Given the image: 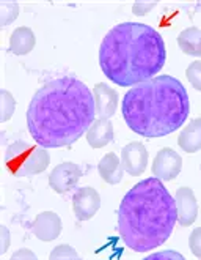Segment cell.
I'll return each instance as SVG.
<instances>
[{"instance_id": "cell-1", "label": "cell", "mask_w": 201, "mask_h": 260, "mask_svg": "<svg viewBox=\"0 0 201 260\" xmlns=\"http://www.w3.org/2000/svg\"><path fill=\"white\" fill-rule=\"evenodd\" d=\"M96 120L93 91L74 76L44 84L27 109V126L33 141L44 148L69 147Z\"/></svg>"}, {"instance_id": "cell-2", "label": "cell", "mask_w": 201, "mask_h": 260, "mask_svg": "<svg viewBox=\"0 0 201 260\" xmlns=\"http://www.w3.org/2000/svg\"><path fill=\"white\" fill-rule=\"evenodd\" d=\"M167 60L164 38L140 22H123L109 30L99 48V67L105 78L119 87L152 79Z\"/></svg>"}, {"instance_id": "cell-3", "label": "cell", "mask_w": 201, "mask_h": 260, "mask_svg": "<svg viewBox=\"0 0 201 260\" xmlns=\"http://www.w3.org/2000/svg\"><path fill=\"white\" fill-rule=\"evenodd\" d=\"M178 221L176 201L160 178H145L125 196L118 210V231L135 252H148L172 235Z\"/></svg>"}, {"instance_id": "cell-4", "label": "cell", "mask_w": 201, "mask_h": 260, "mask_svg": "<svg viewBox=\"0 0 201 260\" xmlns=\"http://www.w3.org/2000/svg\"><path fill=\"white\" fill-rule=\"evenodd\" d=\"M123 118L135 134L162 137L178 131L189 117L184 85L172 76H157L132 87L123 98Z\"/></svg>"}, {"instance_id": "cell-5", "label": "cell", "mask_w": 201, "mask_h": 260, "mask_svg": "<svg viewBox=\"0 0 201 260\" xmlns=\"http://www.w3.org/2000/svg\"><path fill=\"white\" fill-rule=\"evenodd\" d=\"M51 156L38 144L13 142L5 151V167L16 177L43 174L49 167Z\"/></svg>"}, {"instance_id": "cell-6", "label": "cell", "mask_w": 201, "mask_h": 260, "mask_svg": "<svg viewBox=\"0 0 201 260\" xmlns=\"http://www.w3.org/2000/svg\"><path fill=\"white\" fill-rule=\"evenodd\" d=\"M82 177L81 167L74 162H61L54 167L49 175V186L57 194H68L71 192Z\"/></svg>"}, {"instance_id": "cell-7", "label": "cell", "mask_w": 201, "mask_h": 260, "mask_svg": "<svg viewBox=\"0 0 201 260\" xmlns=\"http://www.w3.org/2000/svg\"><path fill=\"white\" fill-rule=\"evenodd\" d=\"M182 169V158L173 148H162L152 161V174L162 181L175 180Z\"/></svg>"}, {"instance_id": "cell-8", "label": "cell", "mask_w": 201, "mask_h": 260, "mask_svg": "<svg viewBox=\"0 0 201 260\" xmlns=\"http://www.w3.org/2000/svg\"><path fill=\"white\" fill-rule=\"evenodd\" d=\"M101 208V197L95 188H79L72 196V211L79 221H88Z\"/></svg>"}, {"instance_id": "cell-9", "label": "cell", "mask_w": 201, "mask_h": 260, "mask_svg": "<svg viewBox=\"0 0 201 260\" xmlns=\"http://www.w3.org/2000/svg\"><path fill=\"white\" fill-rule=\"evenodd\" d=\"M121 166L129 175L140 177L148 166V151L142 142H131L121 151Z\"/></svg>"}, {"instance_id": "cell-10", "label": "cell", "mask_w": 201, "mask_h": 260, "mask_svg": "<svg viewBox=\"0 0 201 260\" xmlns=\"http://www.w3.org/2000/svg\"><path fill=\"white\" fill-rule=\"evenodd\" d=\"M176 210L178 222L182 227H189L196 221L198 216V202L193 191L189 186H181L176 191Z\"/></svg>"}, {"instance_id": "cell-11", "label": "cell", "mask_w": 201, "mask_h": 260, "mask_svg": "<svg viewBox=\"0 0 201 260\" xmlns=\"http://www.w3.org/2000/svg\"><path fill=\"white\" fill-rule=\"evenodd\" d=\"M32 232L41 241H52L61 234V219L54 211H43L32 222Z\"/></svg>"}, {"instance_id": "cell-12", "label": "cell", "mask_w": 201, "mask_h": 260, "mask_svg": "<svg viewBox=\"0 0 201 260\" xmlns=\"http://www.w3.org/2000/svg\"><path fill=\"white\" fill-rule=\"evenodd\" d=\"M93 98L96 104V114L101 118H110L118 108V93L104 82H99L93 88Z\"/></svg>"}, {"instance_id": "cell-13", "label": "cell", "mask_w": 201, "mask_h": 260, "mask_svg": "<svg viewBox=\"0 0 201 260\" xmlns=\"http://www.w3.org/2000/svg\"><path fill=\"white\" fill-rule=\"evenodd\" d=\"M113 141V125L109 118H96L87 131V142L91 148H102Z\"/></svg>"}, {"instance_id": "cell-14", "label": "cell", "mask_w": 201, "mask_h": 260, "mask_svg": "<svg viewBox=\"0 0 201 260\" xmlns=\"http://www.w3.org/2000/svg\"><path fill=\"white\" fill-rule=\"evenodd\" d=\"M36 44L33 30L30 27H18L10 37V51L14 55H27Z\"/></svg>"}, {"instance_id": "cell-15", "label": "cell", "mask_w": 201, "mask_h": 260, "mask_svg": "<svg viewBox=\"0 0 201 260\" xmlns=\"http://www.w3.org/2000/svg\"><path fill=\"white\" fill-rule=\"evenodd\" d=\"M178 144L185 153H196L201 150V117L190 120L178 137Z\"/></svg>"}, {"instance_id": "cell-16", "label": "cell", "mask_w": 201, "mask_h": 260, "mask_svg": "<svg viewBox=\"0 0 201 260\" xmlns=\"http://www.w3.org/2000/svg\"><path fill=\"white\" fill-rule=\"evenodd\" d=\"M123 171L125 169H123V166H121V159L113 151L107 153L98 164V172L101 178L105 183H109V185H118L123 180Z\"/></svg>"}, {"instance_id": "cell-17", "label": "cell", "mask_w": 201, "mask_h": 260, "mask_svg": "<svg viewBox=\"0 0 201 260\" xmlns=\"http://www.w3.org/2000/svg\"><path fill=\"white\" fill-rule=\"evenodd\" d=\"M178 44L184 54L187 55H201V30L198 27H189L182 30L178 37Z\"/></svg>"}, {"instance_id": "cell-18", "label": "cell", "mask_w": 201, "mask_h": 260, "mask_svg": "<svg viewBox=\"0 0 201 260\" xmlns=\"http://www.w3.org/2000/svg\"><path fill=\"white\" fill-rule=\"evenodd\" d=\"M16 109V100L8 90H2V121H8Z\"/></svg>"}, {"instance_id": "cell-19", "label": "cell", "mask_w": 201, "mask_h": 260, "mask_svg": "<svg viewBox=\"0 0 201 260\" xmlns=\"http://www.w3.org/2000/svg\"><path fill=\"white\" fill-rule=\"evenodd\" d=\"M185 76H187V79L190 81L193 88L201 91V60L192 62L187 67V70H185Z\"/></svg>"}, {"instance_id": "cell-20", "label": "cell", "mask_w": 201, "mask_h": 260, "mask_svg": "<svg viewBox=\"0 0 201 260\" xmlns=\"http://www.w3.org/2000/svg\"><path fill=\"white\" fill-rule=\"evenodd\" d=\"M0 5H2V25H8L18 19L19 5L16 2H2Z\"/></svg>"}, {"instance_id": "cell-21", "label": "cell", "mask_w": 201, "mask_h": 260, "mask_svg": "<svg viewBox=\"0 0 201 260\" xmlns=\"http://www.w3.org/2000/svg\"><path fill=\"white\" fill-rule=\"evenodd\" d=\"M49 258L51 260H61V258H72V260H75V258H79V254H77V251L72 246H69V244H60V246H57L51 252Z\"/></svg>"}, {"instance_id": "cell-22", "label": "cell", "mask_w": 201, "mask_h": 260, "mask_svg": "<svg viewBox=\"0 0 201 260\" xmlns=\"http://www.w3.org/2000/svg\"><path fill=\"white\" fill-rule=\"evenodd\" d=\"M189 246H190V251L193 252V255L201 258V227H196L190 234Z\"/></svg>"}, {"instance_id": "cell-23", "label": "cell", "mask_w": 201, "mask_h": 260, "mask_svg": "<svg viewBox=\"0 0 201 260\" xmlns=\"http://www.w3.org/2000/svg\"><path fill=\"white\" fill-rule=\"evenodd\" d=\"M157 5V2H134L132 5V13L135 14V16H145V14H148L154 7Z\"/></svg>"}, {"instance_id": "cell-24", "label": "cell", "mask_w": 201, "mask_h": 260, "mask_svg": "<svg viewBox=\"0 0 201 260\" xmlns=\"http://www.w3.org/2000/svg\"><path fill=\"white\" fill-rule=\"evenodd\" d=\"M162 258H178V260H182L184 257L179 252H175V251H162V252H156V254L146 257V260H162Z\"/></svg>"}, {"instance_id": "cell-25", "label": "cell", "mask_w": 201, "mask_h": 260, "mask_svg": "<svg viewBox=\"0 0 201 260\" xmlns=\"http://www.w3.org/2000/svg\"><path fill=\"white\" fill-rule=\"evenodd\" d=\"M0 232H2V246H0V252L5 254L7 249L10 248V232L7 227H0Z\"/></svg>"}, {"instance_id": "cell-26", "label": "cell", "mask_w": 201, "mask_h": 260, "mask_svg": "<svg viewBox=\"0 0 201 260\" xmlns=\"http://www.w3.org/2000/svg\"><path fill=\"white\" fill-rule=\"evenodd\" d=\"M19 258H28V260H33V258H36L35 257V254L30 251V249H19V251H16L13 254V257H11V260H19Z\"/></svg>"}, {"instance_id": "cell-27", "label": "cell", "mask_w": 201, "mask_h": 260, "mask_svg": "<svg viewBox=\"0 0 201 260\" xmlns=\"http://www.w3.org/2000/svg\"><path fill=\"white\" fill-rule=\"evenodd\" d=\"M198 5H199V7H198V8H201V4H198Z\"/></svg>"}]
</instances>
